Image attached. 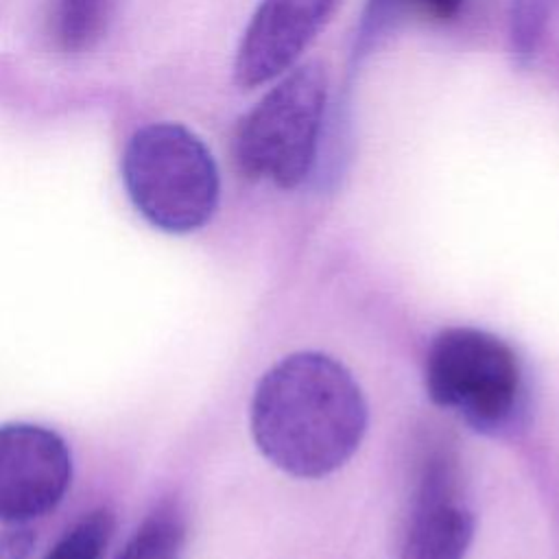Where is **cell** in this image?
Returning <instances> with one entry per match:
<instances>
[{
  "label": "cell",
  "mask_w": 559,
  "mask_h": 559,
  "mask_svg": "<svg viewBox=\"0 0 559 559\" xmlns=\"http://www.w3.org/2000/svg\"><path fill=\"white\" fill-rule=\"evenodd\" d=\"M111 531V511L94 509L85 513L72 528H68L44 559H100L109 544Z\"/></svg>",
  "instance_id": "obj_11"
},
{
  "label": "cell",
  "mask_w": 559,
  "mask_h": 559,
  "mask_svg": "<svg viewBox=\"0 0 559 559\" xmlns=\"http://www.w3.org/2000/svg\"><path fill=\"white\" fill-rule=\"evenodd\" d=\"M408 13L428 22L445 24L459 17L465 0H406Z\"/></svg>",
  "instance_id": "obj_12"
},
{
  "label": "cell",
  "mask_w": 559,
  "mask_h": 559,
  "mask_svg": "<svg viewBox=\"0 0 559 559\" xmlns=\"http://www.w3.org/2000/svg\"><path fill=\"white\" fill-rule=\"evenodd\" d=\"M247 111L234 135V159L249 179L290 190L301 186L319 155L328 76L321 63H297Z\"/></svg>",
  "instance_id": "obj_4"
},
{
  "label": "cell",
  "mask_w": 559,
  "mask_h": 559,
  "mask_svg": "<svg viewBox=\"0 0 559 559\" xmlns=\"http://www.w3.org/2000/svg\"><path fill=\"white\" fill-rule=\"evenodd\" d=\"M35 546L31 528H13L0 535V559H28Z\"/></svg>",
  "instance_id": "obj_13"
},
{
  "label": "cell",
  "mask_w": 559,
  "mask_h": 559,
  "mask_svg": "<svg viewBox=\"0 0 559 559\" xmlns=\"http://www.w3.org/2000/svg\"><path fill=\"white\" fill-rule=\"evenodd\" d=\"M183 537L186 528L179 511L164 504L140 524L116 559H181Z\"/></svg>",
  "instance_id": "obj_9"
},
{
  "label": "cell",
  "mask_w": 559,
  "mask_h": 559,
  "mask_svg": "<svg viewBox=\"0 0 559 559\" xmlns=\"http://www.w3.org/2000/svg\"><path fill=\"white\" fill-rule=\"evenodd\" d=\"M120 170L133 207L162 231H197L216 212L221 177L214 155L179 122L138 129L124 146Z\"/></svg>",
  "instance_id": "obj_2"
},
{
  "label": "cell",
  "mask_w": 559,
  "mask_h": 559,
  "mask_svg": "<svg viewBox=\"0 0 559 559\" xmlns=\"http://www.w3.org/2000/svg\"><path fill=\"white\" fill-rule=\"evenodd\" d=\"M555 0H511L509 7V52L515 66L535 61Z\"/></svg>",
  "instance_id": "obj_10"
},
{
  "label": "cell",
  "mask_w": 559,
  "mask_h": 559,
  "mask_svg": "<svg viewBox=\"0 0 559 559\" xmlns=\"http://www.w3.org/2000/svg\"><path fill=\"white\" fill-rule=\"evenodd\" d=\"M249 424L258 450L275 467L297 478H321L358 450L367 430V404L338 360L297 352L260 378Z\"/></svg>",
  "instance_id": "obj_1"
},
{
  "label": "cell",
  "mask_w": 559,
  "mask_h": 559,
  "mask_svg": "<svg viewBox=\"0 0 559 559\" xmlns=\"http://www.w3.org/2000/svg\"><path fill=\"white\" fill-rule=\"evenodd\" d=\"M430 400L485 435H507L526 411L524 369L500 336L456 325L441 330L424 362Z\"/></svg>",
  "instance_id": "obj_3"
},
{
  "label": "cell",
  "mask_w": 559,
  "mask_h": 559,
  "mask_svg": "<svg viewBox=\"0 0 559 559\" xmlns=\"http://www.w3.org/2000/svg\"><path fill=\"white\" fill-rule=\"evenodd\" d=\"M456 459L432 450L424 463L400 559H465L474 513L461 496Z\"/></svg>",
  "instance_id": "obj_7"
},
{
  "label": "cell",
  "mask_w": 559,
  "mask_h": 559,
  "mask_svg": "<svg viewBox=\"0 0 559 559\" xmlns=\"http://www.w3.org/2000/svg\"><path fill=\"white\" fill-rule=\"evenodd\" d=\"M66 441L37 424L0 426V522L20 524L52 511L68 491Z\"/></svg>",
  "instance_id": "obj_5"
},
{
  "label": "cell",
  "mask_w": 559,
  "mask_h": 559,
  "mask_svg": "<svg viewBox=\"0 0 559 559\" xmlns=\"http://www.w3.org/2000/svg\"><path fill=\"white\" fill-rule=\"evenodd\" d=\"M111 0H52L50 31L66 52L90 48L103 33Z\"/></svg>",
  "instance_id": "obj_8"
},
{
  "label": "cell",
  "mask_w": 559,
  "mask_h": 559,
  "mask_svg": "<svg viewBox=\"0 0 559 559\" xmlns=\"http://www.w3.org/2000/svg\"><path fill=\"white\" fill-rule=\"evenodd\" d=\"M338 0H260L234 57V83L260 87L297 66Z\"/></svg>",
  "instance_id": "obj_6"
}]
</instances>
